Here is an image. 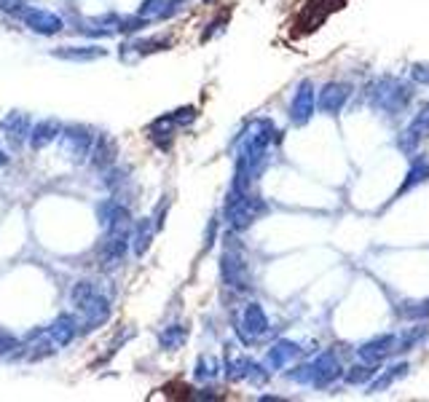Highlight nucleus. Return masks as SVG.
Returning a JSON list of instances; mask_svg holds the SVG:
<instances>
[{
    "instance_id": "obj_1",
    "label": "nucleus",
    "mask_w": 429,
    "mask_h": 402,
    "mask_svg": "<svg viewBox=\"0 0 429 402\" xmlns=\"http://www.w3.org/2000/svg\"><path fill=\"white\" fill-rule=\"evenodd\" d=\"M73 303L81 308L86 330H97L111 317V301L94 287V281H78L73 287Z\"/></svg>"
},
{
    "instance_id": "obj_2",
    "label": "nucleus",
    "mask_w": 429,
    "mask_h": 402,
    "mask_svg": "<svg viewBox=\"0 0 429 402\" xmlns=\"http://www.w3.org/2000/svg\"><path fill=\"white\" fill-rule=\"evenodd\" d=\"M266 212V204L250 194H242V191H231L228 201H225V220L233 231H245L255 223L260 215Z\"/></svg>"
},
{
    "instance_id": "obj_3",
    "label": "nucleus",
    "mask_w": 429,
    "mask_h": 402,
    "mask_svg": "<svg viewBox=\"0 0 429 402\" xmlns=\"http://www.w3.org/2000/svg\"><path fill=\"white\" fill-rule=\"evenodd\" d=\"M338 376H341V362H338V357L333 352L319 354L314 362L295 367L293 373H290L293 381H298V384H311V386H328V384L335 381Z\"/></svg>"
},
{
    "instance_id": "obj_4",
    "label": "nucleus",
    "mask_w": 429,
    "mask_h": 402,
    "mask_svg": "<svg viewBox=\"0 0 429 402\" xmlns=\"http://www.w3.org/2000/svg\"><path fill=\"white\" fill-rule=\"evenodd\" d=\"M370 99L373 105L381 110H403L411 99V86L400 84L394 78H384L370 89Z\"/></svg>"
},
{
    "instance_id": "obj_5",
    "label": "nucleus",
    "mask_w": 429,
    "mask_h": 402,
    "mask_svg": "<svg viewBox=\"0 0 429 402\" xmlns=\"http://www.w3.org/2000/svg\"><path fill=\"white\" fill-rule=\"evenodd\" d=\"M91 145H94V134L86 126H67L62 132V156H67L75 164L91 153Z\"/></svg>"
},
{
    "instance_id": "obj_6",
    "label": "nucleus",
    "mask_w": 429,
    "mask_h": 402,
    "mask_svg": "<svg viewBox=\"0 0 429 402\" xmlns=\"http://www.w3.org/2000/svg\"><path fill=\"white\" fill-rule=\"evenodd\" d=\"M22 16V22H25L27 30H33L38 35H57L65 30L62 25V19L57 13L46 11V9H35V6H27L25 11L19 13Z\"/></svg>"
},
{
    "instance_id": "obj_7",
    "label": "nucleus",
    "mask_w": 429,
    "mask_h": 402,
    "mask_svg": "<svg viewBox=\"0 0 429 402\" xmlns=\"http://www.w3.org/2000/svg\"><path fill=\"white\" fill-rule=\"evenodd\" d=\"M392 352H397V335L386 333V335H379L373 341L362 343L360 346V359L362 362H370V365H381Z\"/></svg>"
},
{
    "instance_id": "obj_8",
    "label": "nucleus",
    "mask_w": 429,
    "mask_h": 402,
    "mask_svg": "<svg viewBox=\"0 0 429 402\" xmlns=\"http://www.w3.org/2000/svg\"><path fill=\"white\" fill-rule=\"evenodd\" d=\"M129 250V231H111L99 244V260L102 266H116Z\"/></svg>"
},
{
    "instance_id": "obj_9",
    "label": "nucleus",
    "mask_w": 429,
    "mask_h": 402,
    "mask_svg": "<svg viewBox=\"0 0 429 402\" xmlns=\"http://www.w3.org/2000/svg\"><path fill=\"white\" fill-rule=\"evenodd\" d=\"M314 105H317V94H314V84L311 81H303L298 86L293 97V105H290V118L295 123H306L314 113Z\"/></svg>"
},
{
    "instance_id": "obj_10",
    "label": "nucleus",
    "mask_w": 429,
    "mask_h": 402,
    "mask_svg": "<svg viewBox=\"0 0 429 402\" xmlns=\"http://www.w3.org/2000/svg\"><path fill=\"white\" fill-rule=\"evenodd\" d=\"M343 0H308L306 11L301 16L298 27H306V30H317L335 9H341Z\"/></svg>"
},
{
    "instance_id": "obj_11",
    "label": "nucleus",
    "mask_w": 429,
    "mask_h": 402,
    "mask_svg": "<svg viewBox=\"0 0 429 402\" xmlns=\"http://www.w3.org/2000/svg\"><path fill=\"white\" fill-rule=\"evenodd\" d=\"M427 137H429V102L418 110L416 118L408 123V129L403 132L397 145L403 147V150H413V147H416L421 140H427Z\"/></svg>"
},
{
    "instance_id": "obj_12",
    "label": "nucleus",
    "mask_w": 429,
    "mask_h": 402,
    "mask_svg": "<svg viewBox=\"0 0 429 402\" xmlns=\"http://www.w3.org/2000/svg\"><path fill=\"white\" fill-rule=\"evenodd\" d=\"M0 132H3V137H9L13 145H22L25 140H30V116L13 110L0 121Z\"/></svg>"
},
{
    "instance_id": "obj_13",
    "label": "nucleus",
    "mask_w": 429,
    "mask_h": 402,
    "mask_svg": "<svg viewBox=\"0 0 429 402\" xmlns=\"http://www.w3.org/2000/svg\"><path fill=\"white\" fill-rule=\"evenodd\" d=\"M352 97V86L349 84H328L322 91H319V110L325 113H338V110L346 105V99Z\"/></svg>"
},
{
    "instance_id": "obj_14",
    "label": "nucleus",
    "mask_w": 429,
    "mask_h": 402,
    "mask_svg": "<svg viewBox=\"0 0 429 402\" xmlns=\"http://www.w3.org/2000/svg\"><path fill=\"white\" fill-rule=\"evenodd\" d=\"M223 279H225V284H231V287H236V290H245L247 284H250V277H247V266L245 260L239 255H233V252H225L223 255Z\"/></svg>"
},
{
    "instance_id": "obj_15",
    "label": "nucleus",
    "mask_w": 429,
    "mask_h": 402,
    "mask_svg": "<svg viewBox=\"0 0 429 402\" xmlns=\"http://www.w3.org/2000/svg\"><path fill=\"white\" fill-rule=\"evenodd\" d=\"M75 335H78V322H75V317H70V314H60V317L49 325V338L57 343V346H70V343L75 341Z\"/></svg>"
},
{
    "instance_id": "obj_16",
    "label": "nucleus",
    "mask_w": 429,
    "mask_h": 402,
    "mask_svg": "<svg viewBox=\"0 0 429 402\" xmlns=\"http://www.w3.org/2000/svg\"><path fill=\"white\" fill-rule=\"evenodd\" d=\"M242 330H245L247 338H260L266 330H269V319H266V311L257 303H250L242 314Z\"/></svg>"
},
{
    "instance_id": "obj_17",
    "label": "nucleus",
    "mask_w": 429,
    "mask_h": 402,
    "mask_svg": "<svg viewBox=\"0 0 429 402\" xmlns=\"http://www.w3.org/2000/svg\"><path fill=\"white\" fill-rule=\"evenodd\" d=\"M60 132H62L60 121L46 118V121H40L38 126L30 129V145L35 147V150H40V147H46L49 143H54V140L60 137Z\"/></svg>"
},
{
    "instance_id": "obj_18",
    "label": "nucleus",
    "mask_w": 429,
    "mask_h": 402,
    "mask_svg": "<svg viewBox=\"0 0 429 402\" xmlns=\"http://www.w3.org/2000/svg\"><path fill=\"white\" fill-rule=\"evenodd\" d=\"M91 167H97V169H105V167H111L113 159H116V143H113L111 137H105V134H99L97 140H94V145H91Z\"/></svg>"
},
{
    "instance_id": "obj_19",
    "label": "nucleus",
    "mask_w": 429,
    "mask_h": 402,
    "mask_svg": "<svg viewBox=\"0 0 429 402\" xmlns=\"http://www.w3.org/2000/svg\"><path fill=\"white\" fill-rule=\"evenodd\" d=\"M108 51L99 49V46H62V49H54V57L60 60H70V62H91L105 57Z\"/></svg>"
},
{
    "instance_id": "obj_20",
    "label": "nucleus",
    "mask_w": 429,
    "mask_h": 402,
    "mask_svg": "<svg viewBox=\"0 0 429 402\" xmlns=\"http://www.w3.org/2000/svg\"><path fill=\"white\" fill-rule=\"evenodd\" d=\"M424 180H429V161L427 159H416L413 164H411L408 174H405V183L400 185V191H397V199H400L405 191H411L413 185L424 183Z\"/></svg>"
},
{
    "instance_id": "obj_21",
    "label": "nucleus",
    "mask_w": 429,
    "mask_h": 402,
    "mask_svg": "<svg viewBox=\"0 0 429 402\" xmlns=\"http://www.w3.org/2000/svg\"><path fill=\"white\" fill-rule=\"evenodd\" d=\"M295 354H298V346L290 341H279L274 349L269 352V357H266V362H269V367H282L287 365L290 359H293Z\"/></svg>"
},
{
    "instance_id": "obj_22",
    "label": "nucleus",
    "mask_w": 429,
    "mask_h": 402,
    "mask_svg": "<svg viewBox=\"0 0 429 402\" xmlns=\"http://www.w3.org/2000/svg\"><path fill=\"white\" fill-rule=\"evenodd\" d=\"M153 233H156V228H153L150 220H140V223H137L135 225V255H143L147 247H150Z\"/></svg>"
},
{
    "instance_id": "obj_23",
    "label": "nucleus",
    "mask_w": 429,
    "mask_h": 402,
    "mask_svg": "<svg viewBox=\"0 0 429 402\" xmlns=\"http://www.w3.org/2000/svg\"><path fill=\"white\" fill-rule=\"evenodd\" d=\"M405 370H408V365H405V362H403V365H392L389 370H384L379 381H373L370 391H384L386 386H389V384H394L397 378H403V376H405Z\"/></svg>"
},
{
    "instance_id": "obj_24",
    "label": "nucleus",
    "mask_w": 429,
    "mask_h": 402,
    "mask_svg": "<svg viewBox=\"0 0 429 402\" xmlns=\"http://www.w3.org/2000/svg\"><path fill=\"white\" fill-rule=\"evenodd\" d=\"M376 367H379V365H370V362L355 365L349 373H346V381H349L352 386H357V384H365V381H370V378L376 376Z\"/></svg>"
},
{
    "instance_id": "obj_25",
    "label": "nucleus",
    "mask_w": 429,
    "mask_h": 402,
    "mask_svg": "<svg viewBox=\"0 0 429 402\" xmlns=\"http://www.w3.org/2000/svg\"><path fill=\"white\" fill-rule=\"evenodd\" d=\"M185 328H180V325H172V328H167L164 333H161V346L164 349H177L180 343L185 341Z\"/></svg>"
},
{
    "instance_id": "obj_26",
    "label": "nucleus",
    "mask_w": 429,
    "mask_h": 402,
    "mask_svg": "<svg viewBox=\"0 0 429 402\" xmlns=\"http://www.w3.org/2000/svg\"><path fill=\"white\" fill-rule=\"evenodd\" d=\"M424 335H427V328H411L403 338L397 341V349H400V352H411L418 341H424Z\"/></svg>"
},
{
    "instance_id": "obj_27",
    "label": "nucleus",
    "mask_w": 429,
    "mask_h": 402,
    "mask_svg": "<svg viewBox=\"0 0 429 402\" xmlns=\"http://www.w3.org/2000/svg\"><path fill=\"white\" fill-rule=\"evenodd\" d=\"M215 376H218V362H215L212 357H201L196 362V378L207 381V378H215Z\"/></svg>"
},
{
    "instance_id": "obj_28",
    "label": "nucleus",
    "mask_w": 429,
    "mask_h": 402,
    "mask_svg": "<svg viewBox=\"0 0 429 402\" xmlns=\"http://www.w3.org/2000/svg\"><path fill=\"white\" fill-rule=\"evenodd\" d=\"M27 9V3L25 0H0V11H6V13H22Z\"/></svg>"
},
{
    "instance_id": "obj_29",
    "label": "nucleus",
    "mask_w": 429,
    "mask_h": 402,
    "mask_svg": "<svg viewBox=\"0 0 429 402\" xmlns=\"http://www.w3.org/2000/svg\"><path fill=\"white\" fill-rule=\"evenodd\" d=\"M16 349H19V341L9 333H0V354H13Z\"/></svg>"
},
{
    "instance_id": "obj_30",
    "label": "nucleus",
    "mask_w": 429,
    "mask_h": 402,
    "mask_svg": "<svg viewBox=\"0 0 429 402\" xmlns=\"http://www.w3.org/2000/svg\"><path fill=\"white\" fill-rule=\"evenodd\" d=\"M413 78H416L418 84L429 86V67H421V65H416V67H413Z\"/></svg>"
},
{
    "instance_id": "obj_31",
    "label": "nucleus",
    "mask_w": 429,
    "mask_h": 402,
    "mask_svg": "<svg viewBox=\"0 0 429 402\" xmlns=\"http://www.w3.org/2000/svg\"><path fill=\"white\" fill-rule=\"evenodd\" d=\"M6 164H9V156H6L3 150H0V167H6Z\"/></svg>"
}]
</instances>
